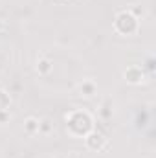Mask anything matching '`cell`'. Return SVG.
Wrapping results in <instances>:
<instances>
[{
  "instance_id": "6",
  "label": "cell",
  "mask_w": 156,
  "mask_h": 158,
  "mask_svg": "<svg viewBox=\"0 0 156 158\" xmlns=\"http://www.w3.org/2000/svg\"><path fill=\"white\" fill-rule=\"evenodd\" d=\"M39 127H40V123H39V119L37 118H28L26 119V123H24V129H26L28 132H37Z\"/></svg>"
},
{
  "instance_id": "1",
  "label": "cell",
  "mask_w": 156,
  "mask_h": 158,
  "mask_svg": "<svg viewBox=\"0 0 156 158\" xmlns=\"http://www.w3.org/2000/svg\"><path fill=\"white\" fill-rule=\"evenodd\" d=\"M66 131L74 138H84L90 131H94V119L86 110H72L66 114Z\"/></svg>"
},
{
  "instance_id": "4",
  "label": "cell",
  "mask_w": 156,
  "mask_h": 158,
  "mask_svg": "<svg viewBox=\"0 0 156 158\" xmlns=\"http://www.w3.org/2000/svg\"><path fill=\"white\" fill-rule=\"evenodd\" d=\"M123 77H125L127 83H130V85H140L143 81V77H145V74H143V70L140 66H129L125 70Z\"/></svg>"
},
{
  "instance_id": "7",
  "label": "cell",
  "mask_w": 156,
  "mask_h": 158,
  "mask_svg": "<svg viewBox=\"0 0 156 158\" xmlns=\"http://www.w3.org/2000/svg\"><path fill=\"white\" fill-rule=\"evenodd\" d=\"M37 70H39L40 74H48V72L51 70V63H50V59H46V57L39 59V63H37Z\"/></svg>"
},
{
  "instance_id": "2",
  "label": "cell",
  "mask_w": 156,
  "mask_h": 158,
  "mask_svg": "<svg viewBox=\"0 0 156 158\" xmlns=\"http://www.w3.org/2000/svg\"><path fill=\"white\" fill-rule=\"evenodd\" d=\"M138 26H140L138 19L134 17V13L127 11V9L119 11L116 15V19H114V28H116L117 33H121V35H132V33H136Z\"/></svg>"
},
{
  "instance_id": "3",
  "label": "cell",
  "mask_w": 156,
  "mask_h": 158,
  "mask_svg": "<svg viewBox=\"0 0 156 158\" xmlns=\"http://www.w3.org/2000/svg\"><path fill=\"white\" fill-rule=\"evenodd\" d=\"M84 143H86V147L92 149V151H101V149H105V145H107V138H105V134L99 132V131H90V132L84 136Z\"/></svg>"
},
{
  "instance_id": "5",
  "label": "cell",
  "mask_w": 156,
  "mask_h": 158,
  "mask_svg": "<svg viewBox=\"0 0 156 158\" xmlns=\"http://www.w3.org/2000/svg\"><path fill=\"white\" fill-rule=\"evenodd\" d=\"M11 107V96L0 88V112H7Z\"/></svg>"
}]
</instances>
